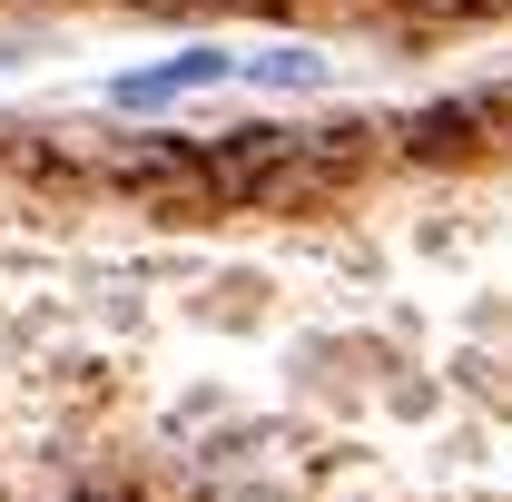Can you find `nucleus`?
Here are the masks:
<instances>
[{
  "mask_svg": "<svg viewBox=\"0 0 512 502\" xmlns=\"http://www.w3.org/2000/svg\"><path fill=\"white\" fill-rule=\"evenodd\" d=\"M237 79H256V89H316L325 60H306V50H256V60H237Z\"/></svg>",
  "mask_w": 512,
  "mask_h": 502,
  "instance_id": "2",
  "label": "nucleus"
},
{
  "mask_svg": "<svg viewBox=\"0 0 512 502\" xmlns=\"http://www.w3.org/2000/svg\"><path fill=\"white\" fill-rule=\"evenodd\" d=\"M434 10H503V0H434Z\"/></svg>",
  "mask_w": 512,
  "mask_h": 502,
  "instance_id": "3",
  "label": "nucleus"
},
{
  "mask_svg": "<svg viewBox=\"0 0 512 502\" xmlns=\"http://www.w3.org/2000/svg\"><path fill=\"white\" fill-rule=\"evenodd\" d=\"M237 79V60L227 50H178V60H158V69H128L119 89V109H168V99H197V89H227Z\"/></svg>",
  "mask_w": 512,
  "mask_h": 502,
  "instance_id": "1",
  "label": "nucleus"
}]
</instances>
